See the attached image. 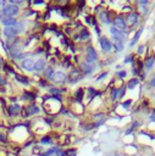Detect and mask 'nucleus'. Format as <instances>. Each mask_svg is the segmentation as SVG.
Instances as JSON below:
<instances>
[{
    "mask_svg": "<svg viewBox=\"0 0 155 156\" xmlns=\"http://www.w3.org/2000/svg\"><path fill=\"white\" fill-rule=\"evenodd\" d=\"M3 34L7 38V40H11V39H16L17 38L18 32L15 29V27H4Z\"/></svg>",
    "mask_w": 155,
    "mask_h": 156,
    "instance_id": "nucleus-11",
    "label": "nucleus"
},
{
    "mask_svg": "<svg viewBox=\"0 0 155 156\" xmlns=\"http://www.w3.org/2000/svg\"><path fill=\"white\" fill-rule=\"evenodd\" d=\"M93 128H95V127H94V123H87V124L84 126V131H92Z\"/></svg>",
    "mask_w": 155,
    "mask_h": 156,
    "instance_id": "nucleus-40",
    "label": "nucleus"
},
{
    "mask_svg": "<svg viewBox=\"0 0 155 156\" xmlns=\"http://www.w3.org/2000/svg\"><path fill=\"white\" fill-rule=\"evenodd\" d=\"M112 23H114V27H116L117 29L125 32L126 34L128 33V26H127V22H126V18L122 16V15H117L115 16V18L112 20Z\"/></svg>",
    "mask_w": 155,
    "mask_h": 156,
    "instance_id": "nucleus-3",
    "label": "nucleus"
},
{
    "mask_svg": "<svg viewBox=\"0 0 155 156\" xmlns=\"http://www.w3.org/2000/svg\"><path fill=\"white\" fill-rule=\"evenodd\" d=\"M78 37H80V40H88V39L90 38V34H89V32L87 31V28L83 27V28L80 31Z\"/></svg>",
    "mask_w": 155,
    "mask_h": 156,
    "instance_id": "nucleus-23",
    "label": "nucleus"
},
{
    "mask_svg": "<svg viewBox=\"0 0 155 156\" xmlns=\"http://www.w3.org/2000/svg\"><path fill=\"white\" fill-rule=\"evenodd\" d=\"M125 63H133L134 62V55H132V54H130V55H127L126 57H125V61H123Z\"/></svg>",
    "mask_w": 155,
    "mask_h": 156,
    "instance_id": "nucleus-32",
    "label": "nucleus"
},
{
    "mask_svg": "<svg viewBox=\"0 0 155 156\" xmlns=\"http://www.w3.org/2000/svg\"><path fill=\"white\" fill-rule=\"evenodd\" d=\"M140 21V15L136 11H132L130 14L127 15L126 17V22H127V26H130V27H136V26L139 23Z\"/></svg>",
    "mask_w": 155,
    "mask_h": 156,
    "instance_id": "nucleus-6",
    "label": "nucleus"
},
{
    "mask_svg": "<svg viewBox=\"0 0 155 156\" xmlns=\"http://www.w3.org/2000/svg\"><path fill=\"white\" fill-rule=\"evenodd\" d=\"M80 70L81 72L84 74V76H88V74H92L95 70V65H89V63H86V62H82L80 63Z\"/></svg>",
    "mask_w": 155,
    "mask_h": 156,
    "instance_id": "nucleus-12",
    "label": "nucleus"
},
{
    "mask_svg": "<svg viewBox=\"0 0 155 156\" xmlns=\"http://www.w3.org/2000/svg\"><path fill=\"white\" fill-rule=\"evenodd\" d=\"M138 126V122H133V124L131 126V128L130 129H128V131H126V134H131L133 131H134V129H136V127Z\"/></svg>",
    "mask_w": 155,
    "mask_h": 156,
    "instance_id": "nucleus-38",
    "label": "nucleus"
},
{
    "mask_svg": "<svg viewBox=\"0 0 155 156\" xmlns=\"http://www.w3.org/2000/svg\"><path fill=\"white\" fill-rule=\"evenodd\" d=\"M112 48H115V51L116 53H121V51L123 50V42H121V40H114V43H112Z\"/></svg>",
    "mask_w": 155,
    "mask_h": 156,
    "instance_id": "nucleus-25",
    "label": "nucleus"
},
{
    "mask_svg": "<svg viewBox=\"0 0 155 156\" xmlns=\"http://www.w3.org/2000/svg\"><path fill=\"white\" fill-rule=\"evenodd\" d=\"M138 4L139 5H148L149 1H148V0H140V1H138Z\"/></svg>",
    "mask_w": 155,
    "mask_h": 156,
    "instance_id": "nucleus-50",
    "label": "nucleus"
},
{
    "mask_svg": "<svg viewBox=\"0 0 155 156\" xmlns=\"http://www.w3.org/2000/svg\"><path fill=\"white\" fill-rule=\"evenodd\" d=\"M0 22H1V24L4 26V27H15L18 21L15 17H6V16H4L3 18H0Z\"/></svg>",
    "mask_w": 155,
    "mask_h": 156,
    "instance_id": "nucleus-14",
    "label": "nucleus"
},
{
    "mask_svg": "<svg viewBox=\"0 0 155 156\" xmlns=\"http://www.w3.org/2000/svg\"><path fill=\"white\" fill-rule=\"evenodd\" d=\"M6 17H15L16 15L20 14V6L14 5V4H6L1 10H0Z\"/></svg>",
    "mask_w": 155,
    "mask_h": 156,
    "instance_id": "nucleus-2",
    "label": "nucleus"
},
{
    "mask_svg": "<svg viewBox=\"0 0 155 156\" xmlns=\"http://www.w3.org/2000/svg\"><path fill=\"white\" fill-rule=\"evenodd\" d=\"M92 21H93V16H90V15H87L86 16V22L88 24H92Z\"/></svg>",
    "mask_w": 155,
    "mask_h": 156,
    "instance_id": "nucleus-43",
    "label": "nucleus"
},
{
    "mask_svg": "<svg viewBox=\"0 0 155 156\" xmlns=\"http://www.w3.org/2000/svg\"><path fill=\"white\" fill-rule=\"evenodd\" d=\"M34 62H35V60L33 57H27V59H24L23 61H21V67L24 71H27V72H33Z\"/></svg>",
    "mask_w": 155,
    "mask_h": 156,
    "instance_id": "nucleus-10",
    "label": "nucleus"
},
{
    "mask_svg": "<svg viewBox=\"0 0 155 156\" xmlns=\"http://www.w3.org/2000/svg\"><path fill=\"white\" fill-rule=\"evenodd\" d=\"M44 53V49L43 48H37L35 51H34V54H43Z\"/></svg>",
    "mask_w": 155,
    "mask_h": 156,
    "instance_id": "nucleus-48",
    "label": "nucleus"
},
{
    "mask_svg": "<svg viewBox=\"0 0 155 156\" xmlns=\"http://www.w3.org/2000/svg\"><path fill=\"white\" fill-rule=\"evenodd\" d=\"M38 85L42 87V88H49L50 83H49V81L45 79V78H39V81H38Z\"/></svg>",
    "mask_w": 155,
    "mask_h": 156,
    "instance_id": "nucleus-31",
    "label": "nucleus"
},
{
    "mask_svg": "<svg viewBox=\"0 0 155 156\" xmlns=\"http://www.w3.org/2000/svg\"><path fill=\"white\" fill-rule=\"evenodd\" d=\"M149 85H150V87H155V76H154V77L151 78V81H150Z\"/></svg>",
    "mask_w": 155,
    "mask_h": 156,
    "instance_id": "nucleus-51",
    "label": "nucleus"
},
{
    "mask_svg": "<svg viewBox=\"0 0 155 156\" xmlns=\"http://www.w3.org/2000/svg\"><path fill=\"white\" fill-rule=\"evenodd\" d=\"M41 144H53V139H51L50 135H44L41 138Z\"/></svg>",
    "mask_w": 155,
    "mask_h": 156,
    "instance_id": "nucleus-30",
    "label": "nucleus"
},
{
    "mask_svg": "<svg viewBox=\"0 0 155 156\" xmlns=\"http://www.w3.org/2000/svg\"><path fill=\"white\" fill-rule=\"evenodd\" d=\"M45 67H46V60L43 59V57H39V59H37L35 62H34L33 72H43Z\"/></svg>",
    "mask_w": 155,
    "mask_h": 156,
    "instance_id": "nucleus-13",
    "label": "nucleus"
},
{
    "mask_svg": "<svg viewBox=\"0 0 155 156\" xmlns=\"http://www.w3.org/2000/svg\"><path fill=\"white\" fill-rule=\"evenodd\" d=\"M65 151H66V156H76V154H77V149H75V148H70Z\"/></svg>",
    "mask_w": 155,
    "mask_h": 156,
    "instance_id": "nucleus-33",
    "label": "nucleus"
},
{
    "mask_svg": "<svg viewBox=\"0 0 155 156\" xmlns=\"http://www.w3.org/2000/svg\"><path fill=\"white\" fill-rule=\"evenodd\" d=\"M43 121H44V122H45L48 126H51V124L54 123L55 118H54V117H44V118H43Z\"/></svg>",
    "mask_w": 155,
    "mask_h": 156,
    "instance_id": "nucleus-35",
    "label": "nucleus"
},
{
    "mask_svg": "<svg viewBox=\"0 0 155 156\" xmlns=\"http://www.w3.org/2000/svg\"><path fill=\"white\" fill-rule=\"evenodd\" d=\"M138 84H139V79H138V78H136V77H133L132 79H130V81L127 82L126 88H127V89H130V90H132V89H134Z\"/></svg>",
    "mask_w": 155,
    "mask_h": 156,
    "instance_id": "nucleus-22",
    "label": "nucleus"
},
{
    "mask_svg": "<svg viewBox=\"0 0 155 156\" xmlns=\"http://www.w3.org/2000/svg\"><path fill=\"white\" fill-rule=\"evenodd\" d=\"M37 98V95L33 92H30V90H23L22 94V99L26 101H34V99Z\"/></svg>",
    "mask_w": 155,
    "mask_h": 156,
    "instance_id": "nucleus-20",
    "label": "nucleus"
},
{
    "mask_svg": "<svg viewBox=\"0 0 155 156\" xmlns=\"http://www.w3.org/2000/svg\"><path fill=\"white\" fill-rule=\"evenodd\" d=\"M86 56L90 57V59H92L94 62H95V61H98V59H99L98 53H97L95 49H94L92 45H87V46H86Z\"/></svg>",
    "mask_w": 155,
    "mask_h": 156,
    "instance_id": "nucleus-15",
    "label": "nucleus"
},
{
    "mask_svg": "<svg viewBox=\"0 0 155 156\" xmlns=\"http://www.w3.org/2000/svg\"><path fill=\"white\" fill-rule=\"evenodd\" d=\"M0 141L4 143V144H6V143L9 141V140H7V138H6V135H5L4 133H0Z\"/></svg>",
    "mask_w": 155,
    "mask_h": 156,
    "instance_id": "nucleus-41",
    "label": "nucleus"
},
{
    "mask_svg": "<svg viewBox=\"0 0 155 156\" xmlns=\"http://www.w3.org/2000/svg\"><path fill=\"white\" fill-rule=\"evenodd\" d=\"M5 92H6V89L1 85V87H0V93H5Z\"/></svg>",
    "mask_w": 155,
    "mask_h": 156,
    "instance_id": "nucleus-53",
    "label": "nucleus"
},
{
    "mask_svg": "<svg viewBox=\"0 0 155 156\" xmlns=\"http://www.w3.org/2000/svg\"><path fill=\"white\" fill-rule=\"evenodd\" d=\"M15 29H16L18 33L24 32V29H26V24H24V22H23V21H18L17 24L15 26Z\"/></svg>",
    "mask_w": 155,
    "mask_h": 156,
    "instance_id": "nucleus-29",
    "label": "nucleus"
},
{
    "mask_svg": "<svg viewBox=\"0 0 155 156\" xmlns=\"http://www.w3.org/2000/svg\"><path fill=\"white\" fill-rule=\"evenodd\" d=\"M83 77H84V74L81 72L80 68H72V70L69 72L67 82H70V83H76V82L81 81Z\"/></svg>",
    "mask_w": 155,
    "mask_h": 156,
    "instance_id": "nucleus-5",
    "label": "nucleus"
},
{
    "mask_svg": "<svg viewBox=\"0 0 155 156\" xmlns=\"http://www.w3.org/2000/svg\"><path fill=\"white\" fill-rule=\"evenodd\" d=\"M99 18H100V21H101L103 23H105V24H110V23L112 22L111 17H110V14H109L106 10H103V11L99 12Z\"/></svg>",
    "mask_w": 155,
    "mask_h": 156,
    "instance_id": "nucleus-16",
    "label": "nucleus"
},
{
    "mask_svg": "<svg viewBox=\"0 0 155 156\" xmlns=\"http://www.w3.org/2000/svg\"><path fill=\"white\" fill-rule=\"evenodd\" d=\"M126 85H123V87H121L120 88V93H119V99H122L123 96H125V93H126Z\"/></svg>",
    "mask_w": 155,
    "mask_h": 156,
    "instance_id": "nucleus-37",
    "label": "nucleus"
},
{
    "mask_svg": "<svg viewBox=\"0 0 155 156\" xmlns=\"http://www.w3.org/2000/svg\"><path fill=\"white\" fill-rule=\"evenodd\" d=\"M142 32H143V27H139V28H138V31L136 32V34H134L133 39H132L131 43H130V46H131V48H132V46H134V45L137 44V42L139 40V38H140V35H142Z\"/></svg>",
    "mask_w": 155,
    "mask_h": 156,
    "instance_id": "nucleus-21",
    "label": "nucleus"
},
{
    "mask_svg": "<svg viewBox=\"0 0 155 156\" xmlns=\"http://www.w3.org/2000/svg\"><path fill=\"white\" fill-rule=\"evenodd\" d=\"M6 111H7V115L10 117H16L20 115V112L22 111V106L20 105V104H12V105H9L6 107Z\"/></svg>",
    "mask_w": 155,
    "mask_h": 156,
    "instance_id": "nucleus-9",
    "label": "nucleus"
},
{
    "mask_svg": "<svg viewBox=\"0 0 155 156\" xmlns=\"http://www.w3.org/2000/svg\"><path fill=\"white\" fill-rule=\"evenodd\" d=\"M32 4H33V5H43V4H44V0H34Z\"/></svg>",
    "mask_w": 155,
    "mask_h": 156,
    "instance_id": "nucleus-46",
    "label": "nucleus"
},
{
    "mask_svg": "<svg viewBox=\"0 0 155 156\" xmlns=\"http://www.w3.org/2000/svg\"><path fill=\"white\" fill-rule=\"evenodd\" d=\"M108 74H109V72H108V71H104V72H101V73H100V74H99L98 77H97V81H101L103 78H105V77H106Z\"/></svg>",
    "mask_w": 155,
    "mask_h": 156,
    "instance_id": "nucleus-39",
    "label": "nucleus"
},
{
    "mask_svg": "<svg viewBox=\"0 0 155 156\" xmlns=\"http://www.w3.org/2000/svg\"><path fill=\"white\" fill-rule=\"evenodd\" d=\"M110 34L112 35L114 40H121V42L126 40V33L120 31V29H117L116 27H114V26H111V27H110Z\"/></svg>",
    "mask_w": 155,
    "mask_h": 156,
    "instance_id": "nucleus-7",
    "label": "nucleus"
},
{
    "mask_svg": "<svg viewBox=\"0 0 155 156\" xmlns=\"http://www.w3.org/2000/svg\"><path fill=\"white\" fill-rule=\"evenodd\" d=\"M154 62H155V56H149V57L145 60V63H144V66H145V71L151 70V67L154 66Z\"/></svg>",
    "mask_w": 155,
    "mask_h": 156,
    "instance_id": "nucleus-26",
    "label": "nucleus"
},
{
    "mask_svg": "<svg viewBox=\"0 0 155 156\" xmlns=\"http://www.w3.org/2000/svg\"><path fill=\"white\" fill-rule=\"evenodd\" d=\"M99 44H100V48L104 53H110L111 49H112V43L106 37H100L99 38Z\"/></svg>",
    "mask_w": 155,
    "mask_h": 156,
    "instance_id": "nucleus-8",
    "label": "nucleus"
},
{
    "mask_svg": "<svg viewBox=\"0 0 155 156\" xmlns=\"http://www.w3.org/2000/svg\"><path fill=\"white\" fill-rule=\"evenodd\" d=\"M55 72H54V67L51 66V65H48V66L44 68V71H43V74H44V78L46 81H50L51 79V77H53V74H54Z\"/></svg>",
    "mask_w": 155,
    "mask_h": 156,
    "instance_id": "nucleus-18",
    "label": "nucleus"
},
{
    "mask_svg": "<svg viewBox=\"0 0 155 156\" xmlns=\"http://www.w3.org/2000/svg\"><path fill=\"white\" fill-rule=\"evenodd\" d=\"M6 82H7L6 78H4L3 76H0V87H1L3 84H6Z\"/></svg>",
    "mask_w": 155,
    "mask_h": 156,
    "instance_id": "nucleus-47",
    "label": "nucleus"
},
{
    "mask_svg": "<svg viewBox=\"0 0 155 156\" xmlns=\"http://www.w3.org/2000/svg\"><path fill=\"white\" fill-rule=\"evenodd\" d=\"M144 49H145L144 45H139V46H138V50H137V53H138V54H143V53H144Z\"/></svg>",
    "mask_w": 155,
    "mask_h": 156,
    "instance_id": "nucleus-44",
    "label": "nucleus"
},
{
    "mask_svg": "<svg viewBox=\"0 0 155 156\" xmlns=\"http://www.w3.org/2000/svg\"><path fill=\"white\" fill-rule=\"evenodd\" d=\"M121 105H122V107H125L126 110H128V109H130V106L132 105V99H128V100L123 101V102L121 104Z\"/></svg>",
    "mask_w": 155,
    "mask_h": 156,
    "instance_id": "nucleus-34",
    "label": "nucleus"
},
{
    "mask_svg": "<svg viewBox=\"0 0 155 156\" xmlns=\"http://www.w3.org/2000/svg\"><path fill=\"white\" fill-rule=\"evenodd\" d=\"M42 112V106L37 105L35 102H31L30 105H27L26 107H22V111H21V115L23 118H27L30 116H33V115H38Z\"/></svg>",
    "mask_w": 155,
    "mask_h": 156,
    "instance_id": "nucleus-1",
    "label": "nucleus"
},
{
    "mask_svg": "<svg viewBox=\"0 0 155 156\" xmlns=\"http://www.w3.org/2000/svg\"><path fill=\"white\" fill-rule=\"evenodd\" d=\"M94 28H95V33H97L98 35H100V34H101V31H100V27H99V26L97 24V26H95Z\"/></svg>",
    "mask_w": 155,
    "mask_h": 156,
    "instance_id": "nucleus-49",
    "label": "nucleus"
},
{
    "mask_svg": "<svg viewBox=\"0 0 155 156\" xmlns=\"http://www.w3.org/2000/svg\"><path fill=\"white\" fill-rule=\"evenodd\" d=\"M83 95H84V90L83 88H78L76 90V93H75V100L76 101H78V102H82L83 100Z\"/></svg>",
    "mask_w": 155,
    "mask_h": 156,
    "instance_id": "nucleus-24",
    "label": "nucleus"
},
{
    "mask_svg": "<svg viewBox=\"0 0 155 156\" xmlns=\"http://www.w3.org/2000/svg\"><path fill=\"white\" fill-rule=\"evenodd\" d=\"M15 78H16V81H17L18 83H21V84H23V85H30V84H31V79H30L28 77H26V76H22V74L16 73V74H15Z\"/></svg>",
    "mask_w": 155,
    "mask_h": 156,
    "instance_id": "nucleus-19",
    "label": "nucleus"
},
{
    "mask_svg": "<svg viewBox=\"0 0 155 156\" xmlns=\"http://www.w3.org/2000/svg\"><path fill=\"white\" fill-rule=\"evenodd\" d=\"M50 82L53 83V84H59V85L65 84V83H67V76L63 73L62 71H58V72H55L53 74Z\"/></svg>",
    "mask_w": 155,
    "mask_h": 156,
    "instance_id": "nucleus-4",
    "label": "nucleus"
},
{
    "mask_svg": "<svg viewBox=\"0 0 155 156\" xmlns=\"http://www.w3.org/2000/svg\"><path fill=\"white\" fill-rule=\"evenodd\" d=\"M39 156H48V155H46V152H41Z\"/></svg>",
    "mask_w": 155,
    "mask_h": 156,
    "instance_id": "nucleus-54",
    "label": "nucleus"
},
{
    "mask_svg": "<svg viewBox=\"0 0 155 156\" xmlns=\"http://www.w3.org/2000/svg\"><path fill=\"white\" fill-rule=\"evenodd\" d=\"M119 93H120V88H112L111 89V101H116L119 99Z\"/></svg>",
    "mask_w": 155,
    "mask_h": 156,
    "instance_id": "nucleus-28",
    "label": "nucleus"
},
{
    "mask_svg": "<svg viewBox=\"0 0 155 156\" xmlns=\"http://www.w3.org/2000/svg\"><path fill=\"white\" fill-rule=\"evenodd\" d=\"M56 156H66V151L65 150H61V149H59L58 151H56V154H55Z\"/></svg>",
    "mask_w": 155,
    "mask_h": 156,
    "instance_id": "nucleus-42",
    "label": "nucleus"
},
{
    "mask_svg": "<svg viewBox=\"0 0 155 156\" xmlns=\"http://www.w3.org/2000/svg\"><path fill=\"white\" fill-rule=\"evenodd\" d=\"M149 120H150L151 122H155V109L151 111V115H150V117H149Z\"/></svg>",
    "mask_w": 155,
    "mask_h": 156,
    "instance_id": "nucleus-45",
    "label": "nucleus"
},
{
    "mask_svg": "<svg viewBox=\"0 0 155 156\" xmlns=\"http://www.w3.org/2000/svg\"><path fill=\"white\" fill-rule=\"evenodd\" d=\"M6 4H7L6 1H0V10H1V9H3V7L6 5Z\"/></svg>",
    "mask_w": 155,
    "mask_h": 156,
    "instance_id": "nucleus-52",
    "label": "nucleus"
},
{
    "mask_svg": "<svg viewBox=\"0 0 155 156\" xmlns=\"http://www.w3.org/2000/svg\"><path fill=\"white\" fill-rule=\"evenodd\" d=\"M0 37H1V33H0ZM0 40H1V39H0Z\"/></svg>",
    "mask_w": 155,
    "mask_h": 156,
    "instance_id": "nucleus-55",
    "label": "nucleus"
},
{
    "mask_svg": "<svg viewBox=\"0 0 155 156\" xmlns=\"http://www.w3.org/2000/svg\"><path fill=\"white\" fill-rule=\"evenodd\" d=\"M116 76H117V77L120 78V79H123V78L127 76V72H126L125 70H122V71H119L117 73H116Z\"/></svg>",
    "mask_w": 155,
    "mask_h": 156,
    "instance_id": "nucleus-36",
    "label": "nucleus"
},
{
    "mask_svg": "<svg viewBox=\"0 0 155 156\" xmlns=\"http://www.w3.org/2000/svg\"><path fill=\"white\" fill-rule=\"evenodd\" d=\"M48 92L50 95H56V96H61V94H63L66 92L65 88H58V87H50L48 89Z\"/></svg>",
    "mask_w": 155,
    "mask_h": 156,
    "instance_id": "nucleus-17",
    "label": "nucleus"
},
{
    "mask_svg": "<svg viewBox=\"0 0 155 156\" xmlns=\"http://www.w3.org/2000/svg\"><path fill=\"white\" fill-rule=\"evenodd\" d=\"M88 93L90 94V95H89V100H93L95 96L100 95V92H99V90L94 89L93 87H89V88H88Z\"/></svg>",
    "mask_w": 155,
    "mask_h": 156,
    "instance_id": "nucleus-27",
    "label": "nucleus"
}]
</instances>
